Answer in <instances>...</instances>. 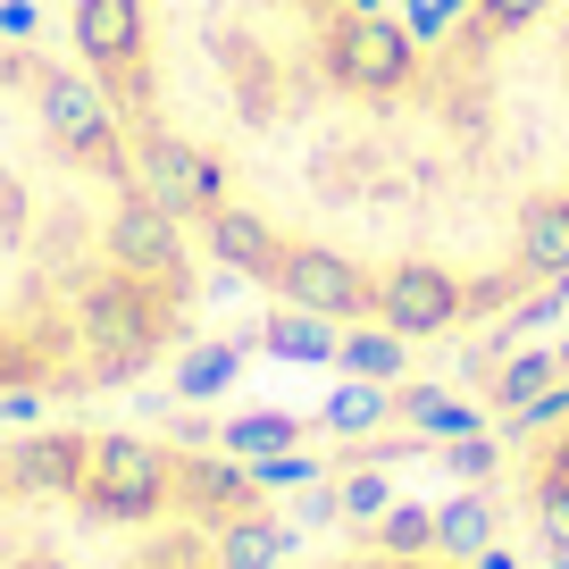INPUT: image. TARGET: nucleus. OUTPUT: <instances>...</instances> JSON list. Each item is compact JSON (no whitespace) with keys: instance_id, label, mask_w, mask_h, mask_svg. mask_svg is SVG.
I'll return each mask as SVG.
<instances>
[{"instance_id":"nucleus-1","label":"nucleus","mask_w":569,"mask_h":569,"mask_svg":"<svg viewBox=\"0 0 569 569\" xmlns=\"http://www.w3.org/2000/svg\"><path fill=\"white\" fill-rule=\"evenodd\" d=\"M134 177H142V193L160 201L177 227H201L218 201H234V168L218 160L210 142L177 134V126H160V134H134Z\"/></svg>"},{"instance_id":"nucleus-2","label":"nucleus","mask_w":569,"mask_h":569,"mask_svg":"<svg viewBox=\"0 0 569 569\" xmlns=\"http://www.w3.org/2000/svg\"><path fill=\"white\" fill-rule=\"evenodd\" d=\"M193 234H201V251H210L218 268H234V277H251V284H268L277 260H284V227L268 210H251V201H218Z\"/></svg>"},{"instance_id":"nucleus-3","label":"nucleus","mask_w":569,"mask_h":569,"mask_svg":"<svg viewBox=\"0 0 569 569\" xmlns=\"http://www.w3.org/2000/svg\"><path fill=\"white\" fill-rule=\"evenodd\" d=\"M302 569H511V561H469V552H436V545H419V552H393V545H369V552H336V561H302Z\"/></svg>"},{"instance_id":"nucleus-4","label":"nucleus","mask_w":569,"mask_h":569,"mask_svg":"<svg viewBox=\"0 0 569 569\" xmlns=\"http://www.w3.org/2000/svg\"><path fill=\"white\" fill-rule=\"evenodd\" d=\"M336 336H343V327H327V319H302V310L268 319V343H277V352H293V360H327V352H336Z\"/></svg>"},{"instance_id":"nucleus-5","label":"nucleus","mask_w":569,"mask_h":569,"mask_svg":"<svg viewBox=\"0 0 569 569\" xmlns=\"http://www.w3.org/2000/svg\"><path fill=\"white\" fill-rule=\"evenodd\" d=\"M227 369H234L227 352H193V360H184V393H210V386H218Z\"/></svg>"},{"instance_id":"nucleus-6","label":"nucleus","mask_w":569,"mask_h":569,"mask_svg":"<svg viewBox=\"0 0 569 569\" xmlns=\"http://www.w3.org/2000/svg\"><path fill=\"white\" fill-rule=\"evenodd\" d=\"M0 34H9V42L34 34V0H0Z\"/></svg>"}]
</instances>
